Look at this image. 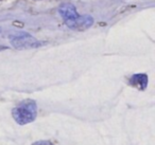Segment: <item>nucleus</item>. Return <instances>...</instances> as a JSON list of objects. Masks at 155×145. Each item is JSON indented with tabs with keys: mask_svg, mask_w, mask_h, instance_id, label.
<instances>
[{
	"mask_svg": "<svg viewBox=\"0 0 155 145\" xmlns=\"http://www.w3.org/2000/svg\"><path fill=\"white\" fill-rule=\"evenodd\" d=\"M13 118L19 125H25L36 119L37 107L33 100H25L20 102L12 111Z\"/></svg>",
	"mask_w": 155,
	"mask_h": 145,
	"instance_id": "1",
	"label": "nucleus"
},
{
	"mask_svg": "<svg viewBox=\"0 0 155 145\" xmlns=\"http://www.w3.org/2000/svg\"><path fill=\"white\" fill-rule=\"evenodd\" d=\"M10 39H11L12 46L16 49H31V48H37L43 45L28 33H20L18 35H14L10 37Z\"/></svg>",
	"mask_w": 155,
	"mask_h": 145,
	"instance_id": "2",
	"label": "nucleus"
},
{
	"mask_svg": "<svg viewBox=\"0 0 155 145\" xmlns=\"http://www.w3.org/2000/svg\"><path fill=\"white\" fill-rule=\"evenodd\" d=\"M94 24V19L91 16L84 15V16H77L72 19L66 20V24L68 28L77 31H84L91 27Z\"/></svg>",
	"mask_w": 155,
	"mask_h": 145,
	"instance_id": "3",
	"label": "nucleus"
},
{
	"mask_svg": "<svg viewBox=\"0 0 155 145\" xmlns=\"http://www.w3.org/2000/svg\"><path fill=\"white\" fill-rule=\"evenodd\" d=\"M130 84L134 87L138 88L139 90H144L148 86V76L143 73H138L134 74L130 79Z\"/></svg>",
	"mask_w": 155,
	"mask_h": 145,
	"instance_id": "4",
	"label": "nucleus"
},
{
	"mask_svg": "<svg viewBox=\"0 0 155 145\" xmlns=\"http://www.w3.org/2000/svg\"><path fill=\"white\" fill-rule=\"evenodd\" d=\"M58 12H60L61 16L65 19V21H66V20H69V19H72V18H75L77 16H79V14H78L77 11H75L74 7L71 5H62V7L60 8V10H58Z\"/></svg>",
	"mask_w": 155,
	"mask_h": 145,
	"instance_id": "5",
	"label": "nucleus"
},
{
	"mask_svg": "<svg viewBox=\"0 0 155 145\" xmlns=\"http://www.w3.org/2000/svg\"><path fill=\"white\" fill-rule=\"evenodd\" d=\"M32 145H53L50 141H38V142L33 143Z\"/></svg>",
	"mask_w": 155,
	"mask_h": 145,
	"instance_id": "6",
	"label": "nucleus"
}]
</instances>
